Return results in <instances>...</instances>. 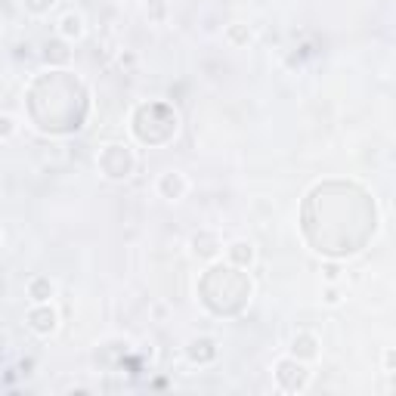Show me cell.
<instances>
[{"instance_id":"52a82bcc","label":"cell","mask_w":396,"mask_h":396,"mask_svg":"<svg viewBox=\"0 0 396 396\" xmlns=\"http://www.w3.org/2000/svg\"><path fill=\"white\" fill-rule=\"evenodd\" d=\"M186 353H189V359H192V362L204 366V362H210L217 356V344L210 341V337H192L189 347H186Z\"/></svg>"},{"instance_id":"5bb4252c","label":"cell","mask_w":396,"mask_h":396,"mask_svg":"<svg viewBox=\"0 0 396 396\" xmlns=\"http://www.w3.org/2000/svg\"><path fill=\"white\" fill-rule=\"evenodd\" d=\"M229 37H235L239 43H245V41H251V31H241L239 25H235V28H229Z\"/></svg>"},{"instance_id":"ba28073f","label":"cell","mask_w":396,"mask_h":396,"mask_svg":"<svg viewBox=\"0 0 396 396\" xmlns=\"http://www.w3.org/2000/svg\"><path fill=\"white\" fill-rule=\"evenodd\" d=\"M226 254H229V260H232L235 266H251L254 264V245L251 241H245V239L232 241V245L226 248Z\"/></svg>"},{"instance_id":"277c9868","label":"cell","mask_w":396,"mask_h":396,"mask_svg":"<svg viewBox=\"0 0 396 396\" xmlns=\"http://www.w3.org/2000/svg\"><path fill=\"white\" fill-rule=\"evenodd\" d=\"M186 189H189V180L180 170H168V174H161V180H158V192H161V198H168V201H180V198L186 195Z\"/></svg>"},{"instance_id":"7a4b0ae2","label":"cell","mask_w":396,"mask_h":396,"mask_svg":"<svg viewBox=\"0 0 396 396\" xmlns=\"http://www.w3.org/2000/svg\"><path fill=\"white\" fill-rule=\"evenodd\" d=\"M99 168L106 177H112V180H127L133 170V155L127 146H106L102 149V158H99Z\"/></svg>"},{"instance_id":"9c48e42d","label":"cell","mask_w":396,"mask_h":396,"mask_svg":"<svg viewBox=\"0 0 396 396\" xmlns=\"http://www.w3.org/2000/svg\"><path fill=\"white\" fill-rule=\"evenodd\" d=\"M192 245H195V254H201V257H208V260L220 254V241H217L214 232H198L192 239Z\"/></svg>"},{"instance_id":"2e32d148","label":"cell","mask_w":396,"mask_h":396,"mask_svg":"<svg viewBox=\"0 0 396 396\" xmlns=\"http://www.w3.org/2000/svg\"><path fill=\"white\" fill-rule=\"evenodd\" d=\"M325 279H328V282H335V279H337V266L335 264L325 266Z\"/></svg>"},{"instance_id":"4fadbf2b","label":"cell","mask_w":396,"mask_h":396,"mask_svg":"<svg viewBox=\"0 0 396 396\" xmlns=\"http://www.w3.org/2000/svg\"><path fill=\"white\" fill-rule=\"evenodd\" d=\"M22 3H25V10H31V12H47L56 6V0H22Z\"/></svg>"},{"instance_id":"e0dca14e","label":"cell","mask_w":396,"mask_h":396,"mask_svg":"<svg viewBox=\"0 0 396 396\" xmlns=\"http://www.w3.org/2000/svg\"><path fill=\"white\" fill-rule=\"evenodd\" d=\"M384 366H387V375L393 372V350H387V359H384Z\"/></svg>"},{"instance_id":"5b68a950","label":"cell","mask_w":396,"mask_h":396,"mask_svg":"<svg viewBox=\"0 0 396 396\" xmlns=\"http://www.w3.org/2000/svg\"><path fill=\"white\" fill-rule=\"evenodd\" d=\"M291 356L300 362H313V359H319V341H316V335H297L295 341H291Z\"/></svg>"},{"instance_id":"30bf717a","label":"cell","mask_w":396,"mask_h":396,"mask_svg":"<svg viewBox=\"0 0 396 396\" xmlns=\"http://www.w3.org/2000/svg\"><path fill=\"white\" fill-rule=\"evenodd\" d=\"M53 282L50 279H43V276H37V279H31L28 282V297L34 300V304H47L50 297H53Z\"/></svg>"},{"instance_id":"8fae6325","label":"cell","mask_w":396,"mask_h":396,"mask_svg":"<svg viewBox=\"0 0 396 396\" xmlns=\"http://www.w3.org/2000/svg\"><path fill=\"white\" fill-rule=\"evenodd\" d=\"M43 59L56 62V66H66V62L72 59V53L66 50V43H62V41H53V43H47V47H43Z\"/></svg>"},{"instance_id":"8992f818","label":"cell","mask_w":396,"mask_h":396,"mask_svg":"<svg viewBox=\"0 0 396 396\" xmlns=\"http://www.w3.org/2000/svg\"><path fill=\"white\" fill-rule=\"evenodd\" d=\"M59 37L62 41H81L84 37V16L81 12H66V16L59 19Z\"/></svg>"},{"instance_id":"7c38bea8","label":"cell","mask_w":396,"mask_h":396,"mask_svg":"<svg viewBox=\"0 0 396 396\" xmlns=\"http://www.w3.org/2000/svg\"><path fill=\"white\" fill-rule=\"evenodd\" d=\"M12 133H16V118L12 115H0V139L12 137Z\"/></svg>"},{"instance_id":"9a60e30c","label":"cell","mask_w":396,"mask_h":396,"mask_svg":"<svg viewBox=\"0 0 396 396\" xmlns=\"http://www.w3.org/2000/svg\"><path fill=\"white\" fill-rule=\"evenodd\" d=\"M337 300H341V295H337L335 288H328V291H325V304H331V306H335Z\"/></svg>"},{"instance_id":"6da1fadb","label":"cell","mask_w":396,"mask_h":396,"mask_svg":"<svg viewBox=\"0 0 396 396\" xmlns=\"http://www.w3.org/2000/svg\"><path fill=\"white\" fill-rule=\"evenodd\" d=\"M273 378H276V387L285 393H304L313 381V372L306 368V362L295 359V356H285V359L276 362L273 368Z\"/></svg>"},{"instance_id":"3957f363","label":"cell","mask_w":396,"mask_h":396,"mask_svg":"<svg viewBox=\"0 0 396 396\" xmlns=\"http://www.w3.org/2000/svg\"><path fill=\"white\" fill-rule=\"evenodd\" d=\"M28 328L41 337H50L56 328H59V313L50 304H37L28 310Z\"/></svg>"}]
</instances>
